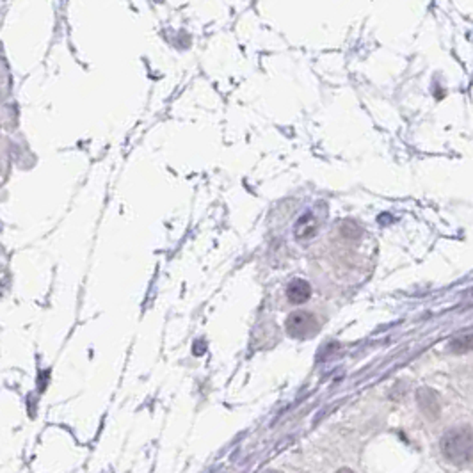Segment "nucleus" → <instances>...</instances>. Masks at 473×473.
Returning <instances> with one entry per match:
<instances>
[{
	"label": "nucleus",
	"instance_id": "f03ea898",
	"mask_svg": "<svg viewBox=\"0 0 473 473\" xmlns=\"http://www.w3.org/2000/svg\"><path fill=\"white\" fill-rule=\"evenodd\" d=\"M310 322H311V318L306 314L294 315V317L288 320V331L292 333V335H301V333H305V331L306 333L311 331V327L308 326Z\"/></svg>",
	"mask_w": 473,
	"mask_h": 473
},
{
	"label": "nucleus",
	"instance_id": "f257e3e1",
	"mask_svg": "<svg viewBox=\"0 0 473 473\" xmlns=\"http://www.w3.org/2000/svg\"><path fill=\"white\" fill-rule=\"evenodd\" d=\"M311 290H310V285L306 283V281H303V279H296V281H292V285L288 287V297H290V301L292 303H305L308 297H310Z\"/></svg>",
	"mask_w": 473,
	"mask_h": 473
}]
</instances>
